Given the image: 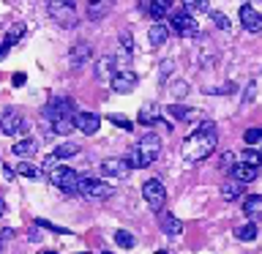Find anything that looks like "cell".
<instances>
[{
  "mask_svg": "<svg viewBox=\"0 0 262 254\" xmlns=\"http://www.w3.org/2000/svg\"><path fill=\"white\" fill-rule=\"evenodd\" d=\"M257 153H259V159H262V147H259V151H257Z\"/></svg>",
  "mask_w": 262,
  "mask_h": 254,
  "instance_id": "cell-45",
  "label": "cell"
},
{
  "mask_svg": "<svg viewBox=\"0 0 262 254\" xmlns=\"http://www.w3.org/2000/svg\"><path fill=\"white\" fill-rule=\"evenodd\" d=\"M183 6H186V11H208V0H183Z\"/></svg>",
  "mask_w": 262,
  "mask_h": 254,
  "instance_id": "cell-34",
  "label": "cell"
},
{
  "mask_svg": "<svg viewBox=\"0 0 262 254\" xmlns=\"http://www.w3.org/2000/svg\"><path fill=\"white\" fill-rule=\"evenodd\" d=\"M235 238H237V241H254V238H257V224L249 221V224L235 227Z\"/></svg>",
  "mask_w": 262,
  "mask_h": 254,
  "instance_id": "cell-29",
  "label": "cell"
},
{
  "mask_svg": "<svg viewBox=\"0 0 262 254\" xmlns=\"http://www.w3.org/2000/svg\"><path fill=\"white\" fill-rule=\"evenodd\" d=\"M41 118H44L47 123L60 120V118H74V101L69 96H55L52 101L41 110Z\"/></svg>",
  "mask_w": 262,
  "mask_h": 254,
  "instance_id": "cell-7",
  "label": "cell"
},
{
  "mask_svg": "<svg viewBox=\"0 0 262 254\" xmlns=\"http://www.w3.org/2000/svg\"><path fill=\"white\" fill-rule=\"evenodd\" d=\"M232 164H235V156H232V153H224V156L219 159V167L227 170V172H229V167H232Z\"/></svg>",
  "mask_w": 262,
  "mask_h": 254,
  "instance_id": "cell-39",
  "label": "cell"
},
{
  "mask_svg": "<svg viewBox=\"0 0 262 254\" xmlns=\"http://www.w3.org/2000/svg\"><path fill=\"white\" fill-rule=\"evenodd\" d=\"M49 16L63 25V28H74L77 25V8H74V0H49L47 3Z\"/></svg>",
  "mask_w": 262,
  "mask_h": 254,
  "instance_id": "cell-4",
  "label": "cell"
},
{
  "mask_svg": "<svg viewBox=\"0 0 262 254\" xmlns=\"http://www.w3.org/2000/svg\"><path fill=\"white\" fill-rule=\"evenodd\" d=\"M156 254H167V251H156Z\"/></svg>",
  "mask_w": 262,
  "mask_h": 254,
  "instance_id": "cell-48",
  "label": "cell"
},
{
  "mask_svg": "<svg viewBox=\"0 0 262 254\" xmlns=\"http://www.w3.org/2000/svg\"><path fill=\"white\" fill-rule=\"evenodd\" d=\"M243 213L249 216L251 221L262 219V194H249L243 197Z\"/></svg>",
  "mask_w": 262,
  "mask_h": 254,
  "instance_id": "cell-16",
  "label": "cell"
},
{
  "mask_svg": "<svg viewBox=\"0 0 262 254\" xmlns=\"http://www.w3.org/2000/svg\"><path fill=\"white\" fill-rule=\"evenodd\" d=\"M79 254H90V251H79Z\"/></svg>",
  "mask_w": 262,
  "mask_h": 254,
  "instance_id": "cell-49",
  "label": "cell"
},
{
  "mask_svg": "<svg viewBox=\"0 0 262 254\" xmlns=\"http://www.w3.org/2000/svg\"><path fill=\"white\" fill-rule=\"evenodd\" d=\"M6 213V202H3V197H0V216Z\"/></svg>",
  "mask_w": 262,
  "mask_h": 254,
  "instance_id": "cell-44",
  "label": "cell"
},
{
  "mask_svg": "<svg viewBox=\"0 0 262 254\" xmlns=\"http://www.w3.org/2000/svg\"><path fill=\"white\" fill-rule=\"evenodd\" d=\"M142 197H145V202L150 205V210L161 213L164 202H167V188H164V183L159 178H150V180H145V186H142Z\"/></svg>",
  "mask_w": 262,
  "mask_h": 254,
  "instance_id": "cell-8",
  "label": "cell"
},
{
  "mask_svg": "<svg viewBox=\"0 0 262 254\" xmlns=\"http://www.w3.org/2000/svg\"><path fill=\"white\" fill-rule=\"evenodd\" d=\"M159 153H161V139L150 131V134L137 139V145L131 147V153L126 156V161H128L131 170H145L159 159Z\"/></svg>",
  "mask_w": 262,
  "mask_h": 254,
  "instance_id": "cell-2",
  "label": "cell"
},
{
  "mask_svg": "<svg viewBox=\"0 0 262 254\" xmlns=\"http://www.w3.org/2000/svg\"><path fill=\"white\" fill-rule=\"evenodd\" d=\"M243 139H246V145H257V142H262V126H251V129L243 134Z\"/></svg>",
  "mask_w": 262,
  "mask_h": 254,
  "instance_id": "cell-33",
  "label": "cell"
},
{
  "mask_svg": "<svg viewBox=\"0 0 262 254\" xmlns=\"http://www.w3.org/2000/svg\"><path fill=\"white\" fill-rule=\"evenodd\" d=\"M11 151H14V156H19V159H28V156H33V153L38 151V142L28 137V139H19V142H16Z\"/></svg>",
  "mask_w": 262,
  "mask_h": 254,
  "instance_id": "cell-23",
  "label": "cell"
},
{
  "mask_svg": "<svg viewBox=\"0 0 262 254\" xmlns=\"http://www.w3.org/2000/svg\"><path fill=\"white\" fill-rule=\"evenodd\" d=\"M3 172H6V178H8V180H11V178H14V175H16V172H14V170H11V167H3Z\"/></svg>",
  "mask_w": 262,
  "mask_h": 254,
  "instance_id": "cell-43",
  "label": "cell"
},
{
  "mask_svg": "<svg viewBox=\"0 0 262 254\" xmlns=\"http://www.w3.org/2000/svg\"><path fill=\"white\" fill-rule=\"evenodd\" d=\"M137 74L134 71H128V69H123V71H115V77L110 79V85L115 93H131V90L137 88Z\"/></svg>",
  "mask_w": 262,
  "mask_h": 254,
  "instance_id": "cell-11",
  "label": "cell"
},
{
  "mask_svg": "<svg viewBox=\"0 0 262 254\" xmlns=\"http://www.w3.org/2000/svg\"><path fill=\"white\" fill-rule=\"evenodd\" d=\"M112 8V0H88V16L90 19H104Z\"/></svg>",
  "mask_w": 262,
  "mask_h": 254,
  "instance_id": "cell-20",
  "label": "cell"
},
{
  "mask_svg": "<svg viewBox=\"0 0 262 254\" xmlns=\"http://www.w3.org/2000/svg\"><path fill=\"white\" fill-rule=\"evenodd\" d=\"M98 126H101V118L96 112H74V129H79L82 134H96Z\"/></svg>",
  "mask_w": 262,
  "mask_h": 254,
  "instance_id": "cell-12",
  "label": "cell"
},
{
  "mask_svg": "<svg viewBox=\"0 0 262 254\" xmlns=\"http://www.w3.org/2000/svg\"><path fill=\"white\" fill-rule=\"evenodd\" d=\"M142 126H150V123L159 120V104H145L142 110H139V118H137Z\"/></svg>",
  "mask_w": 262,
  "mask_h": 254,
  "instance_id": "cell-24",
  "label": "cell"
},
{
  "mask_svg": "<svg viewBox=\"0 0 262 254\" xmlns=\"http://www.w3.org/2000/svg\"><path fill=\"white\" fill-rule=\"evenodd\" d=\"M161 229L169 238H175V235L183 232V221H180L178 216H172V213H161Z\"/></svg>",
  "mask_w": 262,
  "mask_h": 254,
  "instance_id": "cell-21",
  "label": "cell"
},
{
  "mask_svg": "<svg viewBox=\"0 0 262 254\" xmlns=\"http://www.w3.org/2000/svg\"><path fill=\"white\" fill-rule=\"evenodd\" d=\"M55 164H60V159H57V156H55V153H49V156H47V159H44V167H41V172H49V170H52V167H55Z\"/></svg>",
  "mask_w": 262,
  "mask_h": 254,
  "instance_id": "cell-40",
  "label": "cell"
},
{
  "mask_svg": "<svg viewBox=\"0 0 262 254\" xmlns=\"http://www.w3.org/2000/svg\"><path fill=\"white\" fill-rule=\"evenodd\" d=\"M169 38V28L161 22H153L150 30H147V41H150V47H164Z\"/></svg>",
  "mask_w": 262,
  "mask_h": 254,
  "instance_id": "cell-17",
  "label": "cell"
},
{
  "mask_svg": "<svg viewBox=\"0 0 262 254\" xmlns=\"http://www.w3.org/2000/svg\"><path fill=\"white\" fill-rule=\"evenodd\" d=\"M25 79H28V77H25V74H22V71H16V74H14V77H11V82H14V85H16V88H22V85H25Z\"/></svg>",
  "mask_w": 262,
  "mask_h": 254,
  "instance_id": "cell-42",
  "label": "cell"
},
{
  "mask_svg": "<svg viewBox=\"0 0 262 254\" xmlns=\"http://www.w3.org/2000/svg\"><path fill=\"white\" fill-rule=\"evenodd\" d=\"M262 167H251V164H243V161H235L232 167H229V178L241 180V183H251V180H257Z\"/></svg>",
  "mask_w": 262,
  "mask_h": 254,
  "instance_id": "cell-15",
  "label": "cell"
},
{
  "mask_svg": "<svg viewBox=\"0 0 262 254\" xmlns=\"http://www.w3.org/2000/svg\"><path fill=\"white\" fill-rule=\"evenodd\" d=\"M167 112H169L175 120H191L194 115H196L191 107H183V104H172V107H167Z\"/></svg>",
  "mask_w": 262,
  "mask_h": 254,
  "instance_id": "cell-28",
  "label": "cell"
},
{
  "mask_svg": "<svg viewBox=\"0 0 262 254\" xmlns=\"http://www.w3.org/2000/svg\"><path fill=\"white\" fill-rule=\"evenodd\" d=\"M90 55H93V47H90L88 41H77V44L69 49V66L74 71H79L82 66L90 60Z\"/></svg>",
  "mask_w": 262,
  "mask_h": 254,
  "instance_id": "cell-10",
  "label": "cell"
},
{
  "mask_svg": "<svg viewBox=\"0 0 262 254\" xmlns=\"http://www.w3.org/2000/svg\"><path fill=\"white\" fill-rule=\"evenodd\" d=\"M49 180L60 188V192L66 194H77V170H71V167H66V164H55L52 170H49Z\"/></svg>",
  "mask_w": 262,
  "mask_h": 254,
  "instance_id": "cell-5",
  "label": "cell"
},
{
  "mask_svg": "<svg viewBox=\"0 0 262 254\" xmlns=\"http://www.w3.org/2000/svg\"><path fill=\"white\" fill-rule=\"evenodd\" d=\"M44 254H57V251H44Z\"/></svg>",
  "mask_w": 262,
  "mask_h": 254,
  "instance_id": "cell-47",
  "label": "cell"
},
{
  "mask_svg": "<svg viewBox=\"0 0 262 254\" xmlns=\"http://www.w3.org/2000/svg\"><path fill=\"white\" fill-rule=\"evenodd\" d=\"M254 93H257V82H249V85H246V93H243L241 101H243V104H251V101H254Z\"/></svg>",
  "mask_w": 262,
  "mask_h": 254,
  "instance_id": "cell-38",
  "label": "cell"
},
{
  "mask_svg": "<svg viewBox=\"0 0 262 254\" xmlns=\"http://www.w3.org/2000/svg\"><path fill=\"white\" fill-rule=\"evenodd\" d=\"M49 131H52V134H71L74 131V118H60V120H52L49 123Z\"/></svg>",
  "mask_w": 262,
  "mask_h": 254,
  "instance_id": "cell-27",
  "label": "cell"
},
{
  "mask_svg": "<svg viewBox=\"0 0 262 254\" xmlns=\"http://www.w3.org/2000/svg\"><path fill=\"white\" fill-rule=\"evenodd\" d=\"M232 90H235V85L229 82V85H224V88H205V93L216 96V93H232Z\"/></svg>",
  "mask_w": 262,
  "mask_h": 254,
  "instance_id": "cell-41",
  "label": "cell"
},
{
  "mask_svg": "<svg viewBox=\"0 0 262 254\" xmlns=\"http://www.w3.org/2000/svg\"><path fill=\"white\" fill-rule=\"evenodd\" d=\"M172 11V0H150V16L153 19H161Z\"/></svg>",
  "mask_w": 262,
  "mask_h": 254,
  "instance_id": "cell-26",
  "label": "cell"
},
{
  "mask_svg": "<svg viewBox=\"0 0 262 254\" xmlns=\"http://www.w3.org/2000/svg\"><path fill=\"white\" fill-rule=\"evenodd\" d=\"M0 249H3V238H0Z\"/></svg>",
  "mask_w": 262,
  "mask_h": 254,
  "instance_id": "cell-46",
  "label": "cell"
},
{
  "mask_svg": "<svg viewBox=\"0 0 262 254\" xmlns=\"http://www.w3.org/2000/svg\"><path fill=\"white\" fill-rule=\"evenodd\" d=\"M115 243L120 246V249H134V243H137V238L128 232V229H118L115 232Z\"/></svg>",
  "mask_w": 262,
  "mask_h": 254,
  "instance_id": "cell-30",
  "label": "cell"
},
{
  "mask_svg": "<svg viewBox=\"0 0 262 254\" xmlns=\"http://www.w3.org/2000/svg\"><path fill=\"white\" fill-rule=\"evenodd\" d=\"M77 194L88 197V200H104V197L115 194V188H112L110 183H104V180H96V178L79 175V180H77Z\"/></svg>",
  "mask_w": 262,
  "mask_h": 254,
  "instance_id": "cell-6",
  "label": "cell"
},
{
  "mask_svg": "<svg viewBox=\"0 0 262 254\" xmlns=\"http://www.w3.org/2000/svg\"><path fill=\"white\" fill-rule=\"evenodd\" d=\"M16 175H22V178H30V180H38L41 175H44V172H41L36 164H30V161H19V167L14 170Z\"/></svg>",
  "mask_w": 262,
  "mask_h": 254,
  "instance_id": "cell-25",
  "label": "cell"
},
{
  "mask_svg": "<svg viewBox=\"0 0 262 254\" xmlns=\"http://www.w3.org/2000/svg\"><path fill=\"white\" fill-rule=\"evenodd\" d=\"M110 123H115V126L123 129V131H131V129H134V123H131L128 118H123V115H110Z\"/></svg>",
  "mask_w": 262,
  "mask_h": 254,
  "instance_id": "cell-35",
  "label": "cell"
},
{
  "mask_svg": "<svg viewBox=\"0 0 262 254\" xmlns=\"http://www.w3.org/2000/svg\"><path fill=\"white\" fill-rule=\"evenodd\" d=\"M188 90H191V88H188V82H183V79H178V82H172V85H169L172 96H186Z\"/></svg>",
  "mask_w": 262,
  "mask_h": 254,
  "instance_id": "cell-36",
  "label": "cell"
},
{
  "mask_svg": "<svg viewBox=\"0 0 262 254\" xmlns=\"http://www.w3.org/2000/svg\"><path fill=\"white\" fill-rule=\"evenodd\" d=\"M115 71H118V66H115V57H112V55L98 57V63H96V77H98V79H104V82L112 79Z\"/></svg>",
  "mask_w": 262,
  "mask_h": 254,
  "instance_id": "cell-18",
  "label": "cell"
},
{
  "mask_svg": "<svg viewBox=\"0 0 262 254\" xmlns=\"http://www.w3.org/2000/svg\"><path fill=\"white\" fill-rule=\"evenodd\" d=\"M25 129H28V123H25L19 110H6L0 115V131H3L6 137H16V134H22Z\"/></svg>",
  "mask_w": 262,
  "mask_h": 254,
  "instance_id": "cell-9",
  "label": "cell"
},
{
  "mask_svg": "<svg viewBox=\"0 0 262 254\" xmlns=\"http://www.w3.org/2000/svg\"><path fill=\"white\" fill-rule=\"evenodd\" d=\"M216 145H219V129H216V123L213 120H205L200 123L191 134L186 137V142H183V159L186 161H202V159H208V156L216 151Z\"/></svg>",
  "mask_w": 262,
  "mask_h": 254,
  "instance_id": "cell-1",
  "label": "cell"
},
{
  "mask_svg": "<svg viewBox=\"0 0 262 254\" xmlns=\"http://www.w3.org/2000/svg\"><path fill=\"white\" fill-rule=\"evenodd\" d=\"M243 186H246V183H241V180L227 178L224 183H221V197H224V200H237V197L243 194Z\"/></svg>",
  "mask_w": 262,
  "mask_h": 254,
  "instance_id": "cell-22",
  "label": "cell"
},
{
  "mask_svg": "<svg viewBox=\"0 0 262 254\" xmlns=\"http://www.w3.org/2000/svg\"><path fill=\"white\" fill-rule=\"evenodd\" d=\"M235 161H243V164H251V167H262V159L257 151H241V156H237Z\"/></svg>",
  "mask_w": 262,
  "mask_h": 254,
  "instance_id": "cell-32",
  "label": "cell"
},
{
  "mask_svg": "<svg viewBox=\"0 0 262 254\" xmlns=\"http://www.w3.org/2000/svg\"><path fill=\"white\" fill-rule=\"evenodd\" d=\"M101 172L106 178H126L128 172H131V167H128V161L126 159H118V156H112V159H104L101 161Z\"/></svg>",
  "mask_w": 262,
  "mask_h": 254,
  "instance_id": "cell-14",
  "label": "cell"
},
{
  "mask_svg": "<svg viewBox=\"0 0 262 254\" xmlns=\"http://www.w3.org/2000/svg\"><path fill=\"white\" fill-rule=\"evenodd\" d=\"M22 36H25V25H22V22H14L11 28H8V33H6V38H3V47H0V57H3V55H6L8 49H11Z\"/></svg>",
  "mask_w": 262,
  "mask_h": 254,
  "instance_id": "cell-19",
  "label": "cell"
},
{
  "mask_svg": "<svg viewBox=\"0 0 262 254\" xmlns=\"http://www.w3.org/2000/svg\"><path fill=\"white\" fill-rule=\"evenodd\" d=\"M210 19H213V25H216V28H221V30H227V28H229V19H227V16L221 14V11H213Z\"/></svg>",
  "mask_w": 262,
  "mask_h": 254,
  "instance_id": "cell-37",
  "label": "cell"
},
{
  "mask_svg": "<svg viewBox=\"0 0 262 254\" xmlns=\"http://www.w3.org/2000/svg\"><path fill=\"white\" fill-rule=\"evenodd\" d=\"M101 254H112V251H101Z\"/></svg>",
  "mask_w": 262,
  "mask_h": 254,
  "instance_id": "cell-50",
  "label": "cell"
},
{
  "mask_svg": "<svg viewBox=\"0 0 262 254\" xmlns=\"http://www.w3.org/2000/svg\"><path fill=\"white\" fill-rule=\"evenodd\" d=\"M169 30H175L178 36H183V38H194L196 33H200V25H196L191 11L180 8V11H169Z\"/></svg>",
  "mask_w": 262,
  "mask_h": 254,
  "instance_id": "cell-3",
  "label": "cell"
},
{
  "mask_svg": "<svg viewBox=\"0 0 262 254\" xmlns=\"http://www.w3.org/2000/svg\"><path fill=\"white\" fill-rule=\"evenodd\" d=\"M237 14H241V25H243V28L249 30V33H259V30H262V14H259L254 6L243 3Z\"/></svg>",
  "mask_w": 262,
  "mask_h": 254,
  "instance_id": "cell-13",
  "label": "cell"
},
{
  "mask_svg": "<svg viewBox=\"0 0 262 254\" xmlns=\"http://www.w3.org/2000/svg\"><path fill=\"white\" fill-rule=\"evenodd\" d=\"M77 153H79V145H77V142H63V145L55 147V156H57V159H71V156H77Z\"/></svg>",
  "mask_w": 262,
  "mask_h": 254,
  "instance_id": "cell-31",
  "label": "cell"
}]
</instances>
